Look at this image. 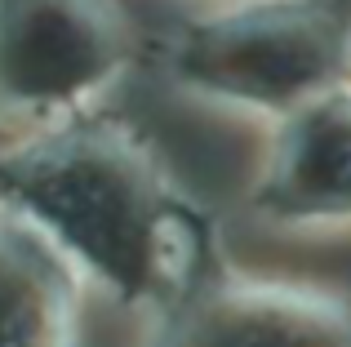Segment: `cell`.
<instances>
[{
  "label": "cell",
  "mask_w": 351,
  "mask_h": 347,
  "mask_svg": "<svg viewBox=\"0 0 351 347\" xmlns=\"http://www.w3.org/2000/svg\"><path fill=\"white\" fill-rule=\"evenodd\" d=\"M173 62L182 80L214 98L293 116L334 94L347 40L325 9H245L191 27L173 49Z\"/></svg>",
  "instance_id": "2"
},
{
  "label": "cell",
  "mask_w": 351,
  "mask_h": 347,
  "mask_svg": "<svg viewBox=\"0 0 351 347\" xmlns=\"http://www.w3.org/2000/svg\"><path fill=\"white\" fill-rule=\"evenodd\" d=\"M169 347H351V316L325 298L236 289L200 303Z\"/></svg>",
  "instance_id": "5"
},
{
  "label": "cell",
  "mask_w": 351,
  "mask_h": 347,
  "mask_svg": "<svg viewBox=\"0 0 351 347\" xmlns=\"http://www.w3.org/2000/svg\"><path fill=\"white\" fill-rule=\"evenodd\" d=\"M263 205L293 223H351V94L334 89L289 116Z\"/></svg>",
  "instance_id": "4"
},
{
  "label": "cell",
  "mask_w": 351,
  "mask_h": 347,
  "mask_svg": "<svg viewBox=\"0 0 351 347\" xmlns=\"http://www.w3.org/2000/svg\"><path fill=\"white\" fill-rule=\"evenodd\" d=\"M125 53L116 0H0V112L80 107L120 76Z\"/></svg>",
  "instance_id": "3"
},
{
  "label": "cell",
  "mask_w": 351,
  "mask_h": 347,
  "mask_svg": "<svg viewBox=\"0 0 351 347\" xmlns=\"http://www.w3.org/2000/svg\"><path fill=\"white\" fill-rule=\"evenodd\" d=\"M0 347H67V298L49 254L0 232Z\"/></svg>",
  "instance_id": "6"
},
{
  "label": "cell",
  "mask_w": 351,
  "mask_h": 347,
  "mask_svg": "<svg viewBox=\"0 0 351 347\" xmlns=\"http://www.w3.org/2000/svg\"><path fill=\"white\" fill-rule=\"evenodd\" d=\"M0 191L125 298L187 280L200 232L138 147L112 134H62L0 165Z\"/></svg>",
  "instance_id": "1"
}]
</instances>
